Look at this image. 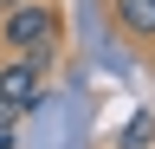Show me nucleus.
Listing matches in <instances>:
<instances>
[{"mask_svg": "<svg viewBox=\"0 0 155 149\" xmlns=\"http://www.w3.org/2000/svg\"><path fill=\"white\" fill-rule=\"evenodd\" d=\"M58 39H65V20H58L52 0H7V20H0V46H13L19 59H32L45 71L58 59Z\"/></svg>", "mask_w": 155, "mask_h": 149, "instance_id": "nucleus-1", "label": "nucleus"}, {"mask_svg": "<svg viewBox=\"0 0 155 149\" xmlns=\"http://www.w3.org/2000/svg\"><path fill=\"white\" fill-rule=\"evenodd\" d=\"M0 97H7L13 110H32V104H39V65L13 52V59L0 65Z\"/></svg>", "mask_w": 155, "mask_h": 149, "instance_id": "nucleus-2", "label": "nucleus"}, {"mask_svg": "<svg viewBox=\"0 0 155 149\" xmlns=\"http://www.w3.org/2000/svg\"><path fill=\"white\" fill-rule=\"evenodd\" d=\"M110 20H116L123 39L149 46V39H155V0H110Z\"/></svg>", "mask_w": 155, "mask_h": 149, "instance_id": "nucleus-3", "label": "nucleus"}, {"mask_svg": "<svg viewBox=\"0 0 155 149\" xmlns=\"http://www.w3.org/2000/svg\"><path fill=\"white\" fill-rule=\"evenodd\" d=\"M13 123H19V110L0 97V149H13Z\"/></svg>", "mask_w": 155, "mask_h": 149, "instance_id": "nucleus-4", "label": "nucleus"}, {"mask_svg": "<svg viewBox=\"0 0 155 149\" xmlns=\"http://www.w3.org/2000/svg\"><path fill=\"white\" fill-rule=\"evenodd\" d=\"M149 46H155V39H149Z\"/></svg>", "mask_w": 155, "mask_h": 149, "instance_id": "nucleus-5", "label": "nucleus"}]
</instances>
